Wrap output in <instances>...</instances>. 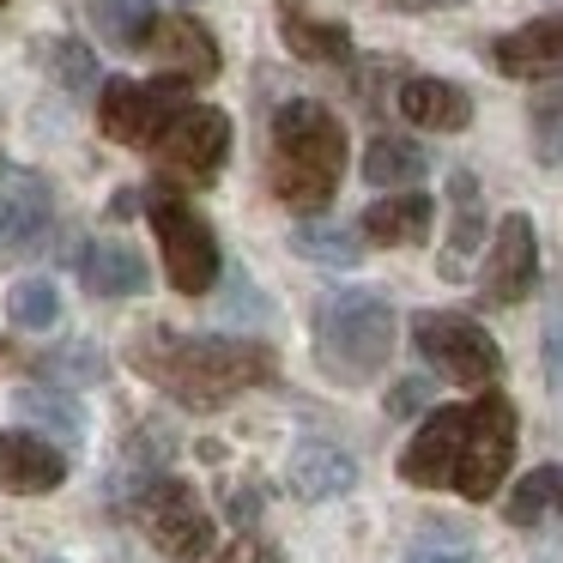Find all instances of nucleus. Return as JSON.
<instances>
[{
  "label": "nucleus",
  "instance_id": "1",
  "mask_svg": "<svg viewBox=\"0 0 563 563\" xmlns=\"http://www.w3.org/2000/svg\"><path fill=\"white\" fill-rule=\"evenodd\" d=\"M515 442H521V412L497 382H485V394L466 406H430L412 442L400 449V478L418 490L490 503L515 466Z\"/></svg>",
  "mask_w": 563,
  "mask_h": 563
},
{
  "label": "nucleus",
  "instance_id": "2",
  "mask_svg": "<svg viewBox=\"0 0 563 563\" xmlns=\"http://www.w3.org/2000/svg\"><path fill=\"white\" fill-rule=\"evenodd\" d=\"M128 369L170 400L212 412L249 388H267L279 376V352L267 340L243 333H176V328H140L128 340Z\"/></svg>",
  "mask_w": 563,
  "mask_h": 563
},
{
  "label": "nucleus",
  "instance_id": "3",
  "mask_svg": "<svg viewBox=\"0 0 563 563\" xmlns=\"http://www.w3.org/2000/svg\"><path fill=\"white\" fill-rule=\"evenodd\" d=\"M345 122L316 98H291L273 110L267 122V188L285 212L297 219H316V212L333 207L345 183Z\"/></svg>",
  "mask_w": 563,
  "mask_h": 563
},
{
  "label": "nucleus",
  "instance_id": "4",
  "mask_svg": "<svg viewBox=\"0 0 563 563\" xmlns=\"http://www.w3.org/2000/svg\"><path fill=\"white\" fill-rule=\"evenodd\" d=\"M394 340H400V321L382 291H333L316 303V321H309L316 369L333 388H369L388 369Z\"/></svg>",
  "mask_w": 563,
  "mask_h": 563
},
{
  "label": "nucleus",
  "instance_id": "5",
  "mask_svg": "<svg viewBox=\"0 0 563 563\" xmlns=\"http://www.w3.org/2000/svg\"><path fill=\"white\" fill-rule=\"evenodd\" d=\"M146 219H152V236H158V255H164L170 285L183 297H207L212 285H219V273H224L212 224L188 207L176 183H152L146 188Z\"/></svg>",
  "mask_w": 563,
  "mask_h": 563
},
{
  "label": "nucleus",
  "instance_id": "6",
  "mask_svg": "<svg viewBox=\"0 0 563 563\" xmlns=\"http://www.w3.org/2000/svg\"><path fill=\"white\" fill-rule=\"evenodd\" d=\"M412 352L418 364L437 382H454V388H485V382L503 376V352L478 321L449 316V309H418L412 316Z\"/></svg>",
  "mask_w": 563,
  "mask_h": 563
},
{
  "label": "nucleus",
  "instance_id": "7",
  "mask_svg": "<svg viewBox=\"0 0 563 563\" xmlns=\"http://www.w3.org/2000/svg\"><path fill=\"white\" fill-rule=\"evenodd\" d=\"M146 152L158 158L164 183L207 188V183H219L224 158H231V115L212 110V103H183Z\"/></svg>",
  "mask_w": 563,
  "mask_h": 563
},
{
  "label": "nucleus",
  "instance_id": "8",
  "mask_svg": "<svg viewBox=\"0 0 563 563\" xmlns=\"http://www.w3.org/2000/svg\"><path fill=\"white\" fill-rule=\"evenodd\" d=\"M134 515L164 558L200 563L212 551V515H207V503H200V490L188 485V478H170V473L146 478V485L134 490Z\"/></svg>",
  "mask_w": 563,
  "mask_h": 563
},
{
  "label": "nucleus",
  "instance_id": "9",
  "mask_svg": "<svg viewBox=\"0 0 563 563\" xmlns=\"http://www.w3.org/2000/svg\"><path fill=\"white\" fill-rule=\"evenodd\" d=\"M183 79H110V86L98 91V128L103 140H115V146H152V140L164 134V122H170L176 110L188 103Z\"/></svg>",
  "mask_w": 563,
  "mask_h": 563
},
{
  "label": "nucleus",
  "instance_id": "10",
  "mask_svg": "<svg viewBox=\"0 0 563 563\" xmlns=\"http://www.w3.org/2000/svg\"><path fill=\"white\" fill-rule=\"evenodd\" d=\"M478 303L485 309H515L533 297L539 285V231L527 212H509V219L490 224L485 249H478Z\"/></svg>",
  "mask_w": 563,
  "mask_h": 563
},
{
  "label": "nucleus",
  "instance_id": "11",
  "mask_svg": "<svg viewBox=\"0 0 563 563\" xmlns=\"http://www.w3.org/2000/svg\"><path fill=\"white\" fill-rule=\"evenodd\" d=\"M55 224V195L37 170H19V164H0V267L49 236Z\"/></svg>",
  "mask_w": 563,
  "mask_h": 563
},
{
  "label": "nucleus",
  "instance_id": "12",
  "mask_svg": "<svg viewBox=\"0 0 563 563\" xmlns=\"http://www.w3.org/2000/svg\"><path fill=\"white\" fill-rule=\"evenodd\" d=\"M67 485V449L49 442L43 430L19 424L0 430V490L13 497H49V490Z\"/></svg>",
  "mask_w": 563,
  "mask_h": 563
},
{
  "label": "nucleus",
  "instance_id": "13",
  "mask_svg": "<svg viewBox=\"0 0 563 563\" xmlns=\"http://www.w3.org/2000/svg\"><path fill=\"white\" fill-rule=\"evenodd\" d=\"M490 236V212H485V188H478L473 170H454L449 176V236H442L437 249V273L449 285L466 279V267L478 261V249H485Z\"/></svg>",
  "mask_w": 563,
  "mask_h": 563
},
{
  "label": "nucleus",
  "instance_id": "14",
  "mask_svg": "<svg viewBox=\"0 0 563 563\" xmlns=\"http://www.w3.org/2000/svg\"><path fill=\"white\" fill-rule=\"evenodd\" d=\"M490 67L503 79H558L563 74V13H539L490 43Z\"/></svg>",
  "mask_w": 563,
  "mask_h": 563
},
{
  "label": "nucleus",
  "instance_id": "15",
  "mask_svg": "<svg viewBox=\"0 0 563 563\" xmlns=\"http://www.w3.org/2000/svg\"><path fill=\"white\" fill-rule=\"evenodd\" d=\"M146 49L158 55V67L170 79H183V86H207V79H219V37H212L200 19L188 13H170V19H152V37Z\"/></svg>",
  "mask_w": 563,
  "mask_h": 563
},
{
  "label": "nucleus",
  "instance_id": "16",
  "mask_svg": "<svg viewBox=\"0 0 563 563\" xmlns=\"http://www.w3.org/2000/svg\"><path fill=\"white\" fill-rule=\"evenodd\" d=\"M430 224H437V200H430L424 188H388L382 200L364 207L357 236H364L369 249H412L430 236Z\"/></svg>",
  "mask_w": 563,
  "mask_h": 563
},
{
  "label": "nucleus",
  "instance_id": "17",
  "mask_svg": "<svg viewBox=\"0 0 563 563\" xmlns=\"http://www.w3.org/2000/svg\"><path fill=\"white\" fill-rule=\"evenodd\" d=\"M74 267H79V285H86L91 297H146L152 291L146 255H140L134 243H122V236H98V243H86L74 255Z\"/></svg>",
  "mask_w": 563,
  "mask_h": 563
},
{
  "label": "nucleus",
  "instance_id": "18",
  "mask_svg": "<svg viewBox=\"0 0 563 563\" xmlns=\"http://www.w3.org/2000/svg\"><path fill=\"white\" fill-rule=\"evenodd\" d=\"M400 115L412 128H424V134H461V128H473V91L454 86V79H437V74H412L400 79Z\"/></svg>",
  "mask_w": 563,
  "mask_h": 563
},
{
  "label": "nucleus",
  "instance_id": "19",
  "mask_svg": "<svg viewBox=\"0 0 563 563\" xmlns=\"http://www.w3.org/2000/svg\"><path fill=\"white\" fill-rule=\"evenodd\" d=\"M285 478H291V490L303 503H328V497H345L357 485V461L328 437H303L291 449V461H285Z\"/></svg>",
  "mask_w": 563,
  "mask_h": 563
},
{
  "label": "nucleus",
  "instance_id": "20",
  "mask_svg": "<svg viewBox=\"0 0 563 563\" xmlns=\"http://www.w3.org/2000/svg\"><path fill=\"white\" fill-rule=\"evenodd\" d=\"M279 37H285V49L309 67H352V55H357L352 31H345L340 19H316L309 7H297V0H279Z\"/></svg>",
  "mask_w": 563,
  "mask_h": 563
},
{
  "label": "nucleus",
  "instance_id": "21",
  "mask_svg": "<svg viewBox=\"0 0 563 563\" xmlns=\"http://www.w3.org/2000/svg\"><path fill=\"white\" fill-rule=\"evenodd\" d=\"M430 170V152L406 134H376L364 146V183L369 188H418Z\"/></svg>",
  "mask_w": 563,
  "mask_h": 563
},
{
  "label": "nucleus",
  "instance_id": "22",
  "mask_svg": "<svg viewBox=\"0 0 563 563\" xmlns=\"http://www.w3.org/2000/svg\"><path fill=\"white\" fill-rule=\"evenodd\" d=\"M86 19H91V31H98L110 49H146V37H152V0H86Z\"/></svg>",
  "mask_w": 563,
  "mask_h": 563
},
{
  "label": "nucleus",
  "instance_id": "23",
  "mask_svg": "<svg viewBox=\"0 0 563 563\" xmlns=\"http://www.w3.org/2000/svg\"><path fill=\"white\" fill-rule=\"evenodd\" d=\"M551 509H563V461L533 466L527 478H515L509 503H503V521L509 527H539Z\"/></svg>",
  "mask_w": 563,
  "mask_h": 563
},
{
  "label": "nucleus",
  "instance_id": "24",
  "mask_svg": "<svg viewBox=\"0 0 563 563\" xmlns=\"http://www.w3.org/2000/svg\"><path fill=\"white\" fill-rule=\"evenodd\" d=\"M13 412L31 418V430L62 437L67 449H74V442H86V412H79L62 388H25V394H13Z\"/></svg>",
  "mask_w": 563,
  "mask_h": 563
},
{
  "label": "nucleus",
  "instance_id": "25",
  "mask_svg": "<svg viewBox=\"0 0 563 563\" xmlns=\"http://www.w3.org/2000/svg\"><path fill=\"white\" fill-rule=\"evenodd\" d=\"M291 255L321 261V267H357V255H364V236L345 231V224H321V212H316V219H303V224L291 231Z\"/></svg>",
  "mask_w": 563,
  "mask_h": 563
},
{
  "label": "nucleus",
  "instance_id": "26",
  "mask_svg": "<svg viewBox=\"0 0 563 563\" xmlns=\"http://www.w3.org/2000/svg\"><path fill=\"white\" fill-rule=\"evenodd\" d=\"M7 321L25 333H49L55 321H62V297H55L49 279H19L13 291H7Z\"/></svg>",
  "mask_w": 563,
  "mask_h": 563
},
{
  "label": "nucleus",
  "instance_id": "27",
  "mask_svg": "<svg viewBox=\"0 0 563 563\" xmlns=\"http://www.w3.org/2000/svg\"><path fill=\"white\" fill-rule=\"evenodd\" d=\"M527 128H533V158L545 170H563V86H545L527 110Z\"/></svg>",
  "mask_w": 563,
  "mask_h": 563
},
{
  "label": "nucleus",
  "instance_id": "28",
  "mask_svg": "<svg viewBox=\"0 0 563 563\" xmlns=\"http://www.w3.org/2000/svg\"><path fill=\"white\" fill-rule=\"evenodd\" d=\"M31 369L49 376L55 388H91V382H103V352H91V345H62V352L31 357Z\"/></svg>",
  "mask_w": 563,
  "mask_h": 563
},
{
  "label": "nucleus",
  "instance_id": "29",
  "mask_svg": "<svg viewBox=\"0 0 563 563\" xmlns=\"http://www.w3.org/2000/svg\"><path fill=\"white\" fill-rule=\"evenodd\" d=\"M55 79H62V86L67 91H86L91 86V79H98V62H91V49H86V43H74V37H62V43H55Z\"/></svg>",
  "mask_w": 563,
  "mask_h": 563
},
{
  "label": "nucleus",
  "instance_id": "30",
  "mask_svg": "<svg viewBox=\"0 0 563 563\" xmlns=\"http://www.w3.org/2000/svg\"><path fill=\"white\" fill-rule=\"evenodd\" d=\"M430 400H437V376H406L388 388V418H418L430 412Z\"/></svg>",
  "mask_w": 563,
  "mask_h": 563
},
{
  "label": "nucleus",
  "instance_id": "31",
  "mask_svg": "<svg viewBox=\"0 0 563 563\" xmlns=\"http://www.w3.org/2000/svg\"><path fill=\"white\" fill-rule=\"evenodd\" d=\"M212 563H279V551H273L267 539H236V545H224Z\"/></svg>",
  "mask_w": 563,
  "mask_h": 563
},
{
  "label": "nucleus",
  "instance_id": "32",
  "mask_svg": "<svg viewBox=\"0 0 563 563\" xmlns=\"http://www.w3.org/2000/svg\"><path fill=\"white\" fill-rule=\"evenodd\" d=\"M545 388L563 400V321L545 328Z\"/></svg>",
  "mask_w": 563,
  "mask_h": 563
},
{
  "label": "nucleus",
  "instance_id": "33",
  "mask_svg": "<svg viewBox=\"0 0 563 563\" xmlns=\"http://www.w3.org/2000/svg\"><path fill=\"white\" fill-rule=\"evenodd\" d=\"M388 13H449V7H466V0H382Z\"/></svg>",
  "mask_w": 563,
  "mask_h": 563
},
{
  "label": "nucleus",
  "instance_id": "34",
  "mask_svg": "<svg viewBox=\"0 0 563 563\" xmlns=\"http://www.w3.org/2000/svg\"><path fill=\"white\" fill-rule=\"evenodd\" d=\"M412 563H473V551H412Z\"/></svg>",
  "mask_w": 563,
  "mask_h": 563
},
{
  "label": "nucleus",
  "instance_id": "35",
  "mask_svg": "<svg viewBox=\"0 0 563 563\" xmlns=\"http://www.w3.org/2000/svg\"><path fill=\"white\" fill-rule=\"evenodd\" d=\"M134 207H140V195H134V188H122V195L110 200V219H128V212H134Z\"/></svg>",
  "mask_w": 563,
  "mask_h": 563
},
{
  "label": "nucleus",
  "instance_id": "36",
  "mask_svg": "<svg viewBox=\"0 0 563 563\" xmlns=\"http://www.w3.org/2000/svg\"><path fill=\"white\" fill-rule=\"evenodd\" d=\"M170 7H195V0H170Z\"/></svg>",
  "mask_w": 563,
  "mask_h": 563
},
{
  "label": "nucleus",
  "instance_id": "37",
  "mask_svg": "<svg viewBox=\"0 0 563 563\" xmlns=\"http://www.w3.org/2000/svg\"><path fill=\"white\" fill-rule=\"evenodd\" d=\"M0 7H13V0H0Z\"/></svg>",
  "mask_w": 563,
  "mask_h": 563
}]
</instances>
